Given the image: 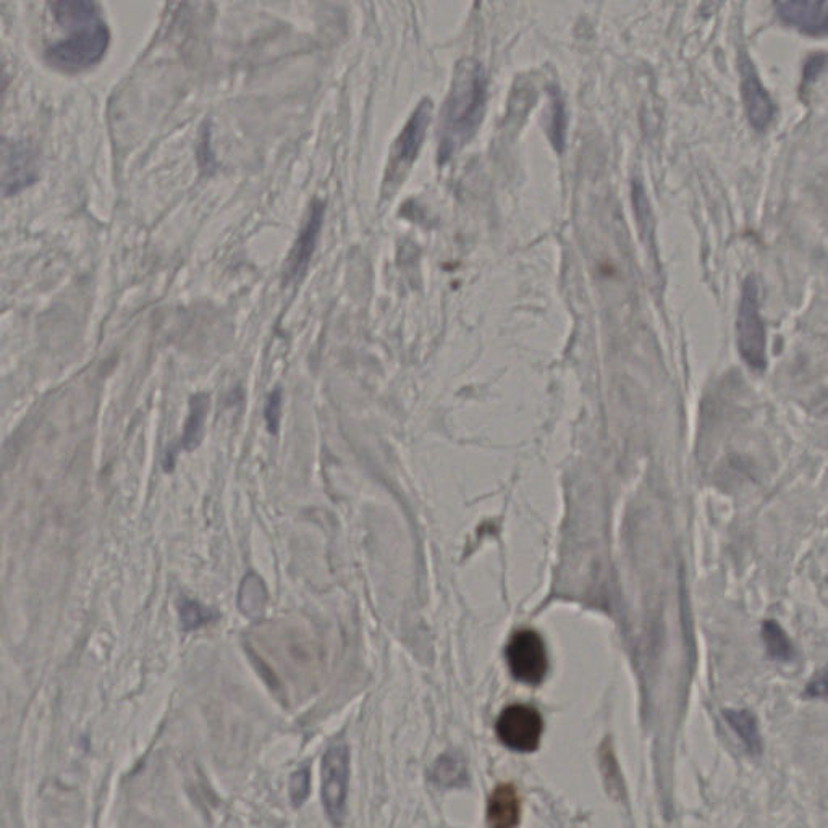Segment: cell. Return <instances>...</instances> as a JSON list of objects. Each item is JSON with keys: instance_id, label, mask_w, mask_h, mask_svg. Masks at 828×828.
Wrapping results in <instances>:
<instances>
[{"instance_id": "obj_17", "label": "cell", "mask_w": 828, "mask_h": 828, "mask_svg": "<svg viewBox=\"0 0 828 828\" xmlns=\"http://www.w3.org/2000/svg\"><path fill=\"white\" fill-rule=\"evenodd\" d=\"M552 143L555 149L562 151L563 144H565V128H567V117H565V109L557 94H554V101H552Z\"/></svg>"}, {"instance_id": "obj_19", "label": "cell", "mask_w": 828, "mask_h": 828, "mask_svg": "<svg viewBox=\"0 0 828 828\" xmlns=\"http://www.w3.org/2000/svg\"><path fill=\"white\" fill-rule=\"evenodd\" d=\"M309 793V772L308 769H301L296 772L290 782V798L296 807L305 803Z\"/></svg>"}, {"instance_id": "obj_10", "label": "cell", "mask_w": 828, "mask_h": 828, "mask_svg": "<svg viewBox=\"0 0 828 828\" xmlns=\"http://www.w3.org/2000/svg\"><path fill=\"white\" fill-rule=\"evenodd\" d=\"M324 209H326V206L321 201H314L309 207L305 227L301 229L300 237L296 240V245L293 246L290 258L287 261L288 280L301 277L309 261L313 258L317 238H319V232H321L322 220H324Z\"/></svg>"}, {"instance_id": "obj_8", "label": "cell", "mask_w": 828, "mask_h": 828, "mask_svg": "<svg viewBox=\"0 0 828 828\" xmlns=\"http://www.w3.org/2000/svg\"><path fill=\"white\" fill-rule=\"evenodd\" d=\"M741 77H743L741 89H743L744 107H746L749 122L756 130H765L775 117L774 101L765 91L756 68L752 67L749 60H744L741 65Z\"/></svg>"}, {"instance_id": "obj_5", "label": "cell", "mask_w": 828, "mask_h": 828, "mask_svg": "<svg viewBox=\"0 0 828 828\" xmlns=\"http://www.w3.org/2000/svg\"><path fill=\"white\" fill-rule=\"evenodd\" d=\"M348 780H350V752L345 743L330 746L322 759V801L327 816L335 825H340L345 817Z\"/></svg>"}, {"instance_id": "obj_18", "label": "cell", "mask_w": 828, "mask_h": 828, "mask_svg": "<svg viewBox=\"0 0 828 828\" xmlns=\"http://www.w3.org/2000/svg\"><path fill=\"white\" fill-rule=\"evenodd\" d=\"M280 405H282V392H280V389H275L267 398L266 410H264L266 426L271 434L279 432Z\"/></svg>"}, {"instance_id": "obj_12", "label": "cell", "mask_w": 828, "mask_h": 828, "mask_svg": "<svg viewBox=\"0 0 828 828\" xmlns=\"http://www.w3.org/2000/svg\"><path fill=\"white\" fill-rule=\"evenodd\" d=\"M52 12L60 25L83 26L98 22L94 0H51Z\"/></svg>"}, {"instance_id": "obj_15", "label": "cell", "mask_w": 828, "mask_h": 828, "mask_svg": "<svg viewBox=\"0 0 828 828\" xmlns=\"http://www.w3.org/2000/svg\"><path fill=\"white\" fill-rule=\"evenodd\" d=\"M432 778L442 786L460 785L461 780L466 778L465 765L455 754H445L434 765Z\"/></svg>"}, {"instance_id": "obj_3", "label": "cell", "mask_w": 828, "mask_h": 828, "mask_svg": "<svg viewBox=\"0 0 828 828\" xmlns=\"http://www.w3.org/2000/svg\"><path fill=\"white\" fill-rule=\"evenodd\" d=\"M109 44V31L102 22L78 28L62 43L55 44L47 52V59L55 67L77 72L102 59Z\"/></svg>"}, {"instance_id": "obj_9", "label": "cell", "mask_w": 828, "mask_h": 828, "mask_svg": "<svg viewBox=\"0 0 828 828\" xmlns=\"http://www.w3.org/2000/svg\"><path fill=\"white\" fill-rule=\"evenodd\" d=\"M780 17L807 34H824L828 25L827 0H775Z\"/></svg>"}, {"instance_id": "obj_13", "label": "cell", "mask_w": 828, "mask_h": 828, "mask_svg": "<svg viewBox=\"0 0 828 828\" xmlns=\"http://www.w3.org/2000/svg\"><path fill=\"white\" fill-rule=\"evenodd\" d=\"M209 411V397L204 393L193 395L190 400V413L183 429L182 445L185 450H193L201 444L204 423Z\"/></svg>"}, {"instance_id": "obj_1", "label": "cell", "mask_w": 828, "mask_h": 828, "mask_svg": "<svg viewBox=\"0 0 828 828\" xmlns=\"http://www.w3.org/2000/svg\"><path fill=\"white\" fill-rule=\"evenodd\" d=\"M486 107V75L473 60L458 64L445 101L440 127V162H447L468 144L481 125Z\"/></svg>"}, {"instance_id": "obj_11", "label": "cell", "mask_w": 828, "mask_h": 828, "mask_svg": "<svg viewBox=\"0 0 828 828\" xmlns=\"http://www.w3.org/2000/svg\"><path fill=\"white\" fill-rule=\"evenodd\" d=\"M521 803L513 785H499L487 803V822L494 828H512L520 824Z\"/></svg>"}, {"instance_id": "obj_2", "label": "cell", "mask_w": 828, "mask_h": 828, "mask_svg": "<svg viewBox=\"0 0 828 828\" xmlns=\"http://www.w3.org/2000/svg\"><path fill=\"white\" fill-rule=\"evenodd\" d=\"M736 338L741 358L751 371L767 368V332L761 314V288L754 275L744 280L736 319Z\"/></svg>"}, {"instance_id": "obj_7", "label": "cell", "mask_w": 828, "mask_h": 828, "mask_svg": "<svg viewBox=\"0 0 828 828\" xmlns=\"http://www.w3.org/2000/svg\"><path fill=\"white\" fill-rule=\"evenodd\" d=\"M507 660L516 680L528 685H539L549 668L544 641L533 630L513 634L507 646Z\"/></svg>"}, {"instance_id": "obj_4", "label": "cell", "mask_w": 828, "mask_h": 828, "mask_svg": "<svg viewBox=\"0 0 828 828\" xmlns=\"http://www.w3.org/2000/svg\"><path fill=\"white\" fill-rule=\"evenodd\" d=\"M432 102L423 99L418 107L414 109L410 120L406 122L402 133L398 135L393 144L390 154L389 167H387V182L397 183L405 177L413 162L418 159L419 151L423 148L426 138L427 127L431 122Z\"/></svg>"}, {"instance_id": "obj_6", "label": "cell", "mask_w": 828, "mask_h": 828, "mask_svg": "<svg viewBox=\"0 0 828 828\" xmlns=\"http://www.w3.org/2000/svg\"><path fill=\"white\" fill-rule=\"evenodd\" d=\"M544 722L534 707L513 704L503 709L497 720V735L507 748L533 752L541 744Z\"/></svg>"}, {"instance_id": "obj_16", "label": "cell", "mask_w": 828, "mask_h": 828, "mask_svg": "<svg viewBox=\"0 0 828 828\" xmlns=\"http://www.w3.org/2000/svg\"><path fill=\"white\" fill-rule=\"evenodd\" d=\"M180 618H182L185 630H193V628H198V626L206 623L207 620H211L212 613L204 609L203 605H199L198 602L185 600L180 605Z\"/></svg>"}, {"instance_id": "obj_14", "label": "cell", "mask_w": 828, "mask_h": 828, "mask_svg": "<svg viewBox=\"0 0 828 828\" xmlns=\"http://www.w3.org/2000/svg\"><path fill=\"white\" fill-rule=\"evenodd\" d=\"M241 610L248 615V617H259L262 612V607L266 604V589L262 586L261 579L258 576L250 575L243 581L240 591Z\"/></svg>"}]
</instances>
